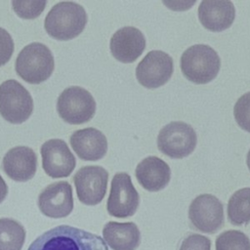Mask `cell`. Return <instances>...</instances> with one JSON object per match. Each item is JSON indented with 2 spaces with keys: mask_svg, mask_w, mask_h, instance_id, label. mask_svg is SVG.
I'll return each mask as SVG.
<instances>
[{
  "mask_svg": "<svg viewBox=\"0 0 250 250\" xmlns=\"http://www.w3.org/2000/svg\"><path fill=\"white\" fill-rule=\"evenodd\" d=\"M27 250H108L104 240L92 232L67 225L55 227L31 242Z\"/></svg>",
  "mask_w": 250,
  "mask_h": 250,
  "instance_id": "1",
  "label": "cell"
},
{
  "mask_svg": "<svg viewBox=\"0 0 250 250\" xmlns=\"http://www.w3.org/2000/svg\"><path fill=\"white\" fill-rule=\"evenodd\" d=\"M85 9L76 2L62 1L52 7L44 20V28L53 38L67 41L77 37L87 23Z\"/></svg>",
  "mask_w": 250,
  "mask_h": 250,
  "instance_id": "2",
  "label": "cell"
},
{
  "mask_svg": "<svg viewBox=\"0 0 250 250\" xmlns=\"http://www.w3.org/2000/svg\"><path fill=\"white\" fill-rule=\"evenodd\" d=\"M15 68L17 74L29 84H40L53 73L55 60L51 50L43 43L32 42L20 52Z\"/></svg>",
  "mask_w": 250,
  "mask_h": 250,
  "instance_id": "3",
  "label": "cell"
},
{
  "mask_svg": "<svg viewBox=\"0 0 250 250\" xmlns=\"http://www.w3.org/2000/svg\"><path fill=\"white\" fill-rule=\"evenodd\" d=\"M180 64L188 80L195 84H207L218 75L221 59L212 47L195 44L183 53Z\"/></svg>",
  "mask_w": 250,
  "mask_h": 250,
  "instance_id": "4",
  "label": "cell"
},
{
  "mask_svg": "<svg viewBox=\"0 0 250 250\" xmlns=\"http://www.w3.org/2000/svg\"><path fill=\"white\" fill-rule=\"evenodd\" d=\"M57 111L60 117L69 124H82L90 121L96 112V102L92 94L79 86L65 88L59 96Z\"/></svg>",
  "mask_w": 250,
  "mask_h": 250,
  "instance_id": "5",
  "label": "cell"
},
{
  "mask_svg": "<svg viewBox=\"0 0 250 250\" xmlns=\"http://www.w3.org/2000/svg\"><path fill=\"white\" fill-rule=\"evenodd\" d=\"M33 111L29 92L17 80L10 79L0 85V114L12 124L26 121Z\"/></svg>",
  "mask_w": 250,
  "mask_h": 250,
  "instance_id": "6",
  "label": "cell"
},
{
  "mask_svg": "<svg viewBox=\"0 0 250 250\" xmlns=\"http://www.w3.org/2000/svg\"><path fill=\"white\" fill-rule=\"evenodd\" d=\"M197 136L193 128L183 121H172L165 125L157 136V147L171 158L188 156L195 148Z\"/></svg>",
  "mask_w": 250,
  "mask_h": 250,
  "instance_id": "7",
  "label": "cell"
},
{
  "mask_svg": "<svg viewBox=\"0 0 250 250\" xmlns=\"http://www.w3.org/2000/svg\"><path fill=\"white\" fill-rule=\"evenodd\" d=\"M139 203L140 196L131 177L125 172L116 173L111 180L106 202L107 213L115 218H128L136 213Z\"/></svg>",
  "mask_w": 250,
  "mask_h": 250,
  "instance_id": "8",
  "label": "cell"
},
{
  "mask_svg": "<svg viewBox=\"0 0 250 250\" xmlns=\"http://www.w3.org/2000/svg\"><path fill=\"white\" fill-rule=\"evenodd\" d=\"M108 172L102 166L81 167L73 176V183L79 201L85 205H97L102 202L107 188Z\"/></svg>",
  "mask_w": 250,
  "mask_h": 250,
  "instance_id": "9",
  "label": "cell"
},
{
  "mask_svg": "<svg viewBox=\"0 0 250 250\" xmlns=\"http://www.w3.org/2000/svg\"><path fill=\"white\" fill-rule=\"evenodd\" d=\"M188 218L194 229L205 233H214L224 225L223 203L215 195L200 194L191 201Z\"/></svg>",
  "mask_w": 250,
  "mask_h": 250,
  "instance_id": "10",
  "label": "cell"
},
{
  "mask_svg": "<svg viewBox=\"0 0 250 250\" xmlns=\"http://www.w3.org/2000/svg\"><path fill=\"white\" fill-rule=\"evenodd\" d=\"M173 70V59L163 51L153 50L148 52L137 65L136 77L142 86L155 89L168 82Z\"/></svg>",
  "mask_w": 250,
  "mask_h": 250,
  "instance_id": "11",
  "label": "cell"
},
{
  "mask_svg": "<svg viewBox=\"0 0 250 250\" xmlns=\"http://www.w3.org/2000/svg\"><path fill=\"white\" fill-rule=\"evenodd\" d=\"M40 152L42 167L49 177L66 178L73 172L76 159L64 141L61 139L48 140L42 145Z\"/></svg>",
  "mask_w": 250,
  "mask_h": 250,
  "instance_id": "12",
  "label": "cell"
},
{
  "mask_svg": "<svg viewBox=\"0 0 250 250\" xmlns=\"http://www.w3.org/2000/svg\"><path fill=\"white\" fill-rule=\"evenodd\" d=\"M41 213L49 218L67 217L73 210L72 188L66 181H59L47 186L37 201Z\"/></svg>",
  "mask_w": 250,
  "mask_h": 250,
  "instance_id": "13",
  "label": "cell"
},
{
  "mask_svg": "<svg viewBox=\"0 0 250 250\" xmlns=\"http://www.w3.org/2000/svg\"><path fill=\"white\" fill-rule=\"evenodd\" d=\"M109 49L117 61L124 63L133 62L146 49L145 35L137 27L124 26L111 36Z\"/></svg>",
  "mask_w": 250,
  "mask_h": 250,
  "instance_id": "14",
  "label": "cell"
},
{
  "mask_svg": "<svg viewBox=\"0 0 250 250\" xmlns=\"http://www.w3.org/2000/svg\"><path fill=\"white\" fill-rule=\"evenodd\" d=\"M2 163L4 172L9 178L16 182H26L36 173L37 156L32 148L19 146L6 152Z\"/></svg>",
  "mask_w": 250,
  "mask_h": 250,
  "instance_id": "15",
  "label": "cell"
},
{
  "mask_svg": "<svg viewBox=\"0 0 250 250\" xmlns=\"http://www.w3.org/2000/svg\"><path fill=\"white\" fill-rule=\"evenodd\" d=\"M197 13L200 23L214 32L230 27L235 18L233 3L226 0H203L199 4Z\"/></svg>",
  "mask_w": 250,
  "mask_h": 250,
  "instance_id": "16",
  "label": "cell"
},
{
  "mask_svg": "<svg viewBox=\"0 0 250 250\" xmlns=\"http://www.w3.org/2000/svg\"><path fill=\"white\" fill-rule=\"evenodd\" d=\"M69 142L77 156L86 161H97L103 158L107 150L105 136L93 127L75 131L70 136Z\"/></svg>",
  "mask_w": 250,
  "mask_h": 250,
  "instance_id": "17",
  "label": "cell"
},
{
  "mask_svg": "<svg viewBox=\"0 0 250 250\" xmlns=\"http://www.w3.org/2000/svg\"><path fill=\"white\" fill-rule=\"evenodd\" d=\"M136 178L139 184L148 191L163 189L171 178L169 165L159 157L147 156L136 167Z\"/></svg>",
  "mask_w": 250,
  "mask_h": 250,
  "instance_id": "18",
  "label": "cell"
},
{
  "mask_svg": "<svg viewBox=\"0 0 250 250\" xmlns=\"http://www.w3.org/2000/svg\"><path fill=\"white\" fill-rule=\"evenodd\" d=\"M103 237L112 250H136L141 243L140 229L133 222L106 223Z\"/></svg>",
  "mask_w": 250,
  "mask_h": 250,
  "instance_id": "19",
  "label": "cell"
},
{
  "mask_svg": "<svg viewBox=\"0 0 250 250\" xmlns=\"http://www.w3.org/2000/svg\"><path fill=\"white\" fill-rule=\"evenodd\" d=\"M228 219L234 226L250 222V188L236 190L228 202Z\"/></svg>",
  "mask_w": 250,
  "mask_h": 250,
  "instance_id": "20",
  "label": "cell"
},
{
  "mask_svg": "<svg viewBox=\"0 0 250 250\" xmlns=\"http://www.w3.org/2000/svg\"><path fill=\"white\" fill-rule=\"evenodd\" d=\"M25 229L11 218L0 219V250H21L25 241Z\"/></svg>",
  "mask_w": 250,
  "mask_h": 250,
  "instance_id": "21",
  "label": "cell"
},
{
  "mask_svg": "<svg viewBox=\"0 0 250 250\" xmlns=\"http://www.w3.org/2000/svg\"><path fill=\"white\" fill-rule=\"evenodd\" d=\"M216 250H250V239L242 231L229 229L218 235Z\"/></svg>",
  "mask_w": 250,
  "mask_h": 250,
  "instance_id": "22",
  "label": "cell"
},
{
  "mask_svg": "<svg viewBox=\"0 0 250 250\" xmlns=\"http://www.w3.org/2000/svg\"><path fill=\"white\" fill-rule=\"evenodd\" d=\"M14 12L21 19L33 20L36 19L45 9L46 1H18L11 2Z\"/></svg>",
  "mask_w": 250,
  "mask_h": 250,
  "instance_id": "23",
  "label": "cell"
},
{
  "mask_svg": "<svg viewBox=\"0 0 250 250\" xmlns=\"http://www.w3.org/2000/svg\"><path fill=\"white\" fill-rule=\"evenodd\" d=\"M233 116L237 125L250 133V92L243 94L235 103Z\"/></svg>",
  "mask_w": 250,
  "mask_h": 250,
  "instance_id": "24",
  "label": "cell"
},
{
  "mask_svg": "<svg viewBox=\"0 0 250 250\" xmlns=\"http://www.w3.org/2000/svg\"><path fill=\"white\" fill-rule=\"evenodd\" d=\"M180 250H211V240L201 234H190L183 240Z\"/></svg>",
  "mask_w": 250,
  "mask_h": 250,
  "instance_id": "25",
  "label": "cell"
},
{
  "mask_svg": "<svg viewBox=\"0 0 250 250\" xmlns=\"http://www.w3.org/2000/svg\"><path fill=\"white\" fill-rule=\"evenodd\" d=\"M14 41L11 34L0 27V66L6 64L14 53Z\"/></svg>",
  "mask_w": 250,
  "mask_h": 250,
  "instance_id": "26",
  "label": "cell"
},
{
  "mask_svg": "<svg viewBox=\"0 0 250 250\" xmlns=\"http://www.w3.org/2000/svg\"><path fill=\"white\" fill-rule=\"evenodd\" d=\"M8 194V187L2 176L0 175V203H2Z\"/></svg>",
  "mask_w": 250,
  "mask_h": 250,
  "instance_id": "27",
  "label": "cell"
},
{
  "mask_svg": "<svg viewBox=\"0 0 250 250\" xmlns=\"http://www.w3.org/2000/svg\"><path fill=\"white\" fill-rule=\"evenodd\" d=\"M246 163H247V167H248V169H249V171H250V149H249V151H248V153H247Z\"/></svg>",
  "mask_w": 250,
  "mask_h": 250,
  "instance_id": "28",
  "label": "cell"
}]
</instances>
